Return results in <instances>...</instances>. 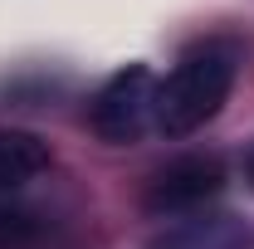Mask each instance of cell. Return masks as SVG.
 <instances>
[{
    "instance_id": "6da1fadb",
    "label": "cell",
    "mask_w": 254,
    "mask_h": 249,
    "mask_svg": "<svg viewBox=\"0 0 254 249\" xmlns=\"http://www.w3.org/2000/svg\"><path fill=\"white\" fill-rule=\"evenodd\" d=\"M240 78V49L210 39L195 44L190 54H181V63L157 78V132L161 137H190L205 123L220 118V108L230 103V88Z\"/></svg>"
},
{
    "instance_id": "7a4b0ae2",
    "label": "cell",
    "mask_w": 254,
    "mask_h": 249,
    "mask_svg": "<svg viewBox=\"0 0 254 249\" xmlns=\"http://www.w3.org/2000/svg\"><path fill=\"white\" fill-rule=\"evenodd\" d=\"M157 73L147 63L118 68L88 103V127L108 147H132L147 132H157Z\"/></svg>"
},
{
    "instance_id": "3957f363",
    "label": "cell",
    "mask_w": 254,
    "mask_h": 249,
    "mask_svg": "<svg viewBox=\"0 0 254 249\" xmlns=\"http://www.w3.org/2000/svg\"><path fill=\"white\" fill-rule=\"evenodd\" d=\"M220 190H225L220 156L190 152V156L166 161L157 176H152V186H147V210H152V215H190V210H200L205 200H215Z\"/></svg>"
},
{
    "instance_id": "277c9868",
    "label": "cell",
    "mask_w": 254,
    "mask_h": 249,
    "mask_svg": "<svg viewBox=\"0 0 254 249\" xmlns=\"http://www.w3.org/2000/svg\"><path fill=\"white\" fill-rule=\"evenodd\" d=\"M39 171H49V142L25 127H0V190H20Z\"/></svg>"
},
{
    "instance_id": "5b68a950",
    "label": "cell",
    "mask_w": 254,
    "mask_h": 249,
    "mask_svg": "<svg viewBox=\"0 0 254 249\" xmlns=\"http://www.w3.org/2000/svg\"><path fill=\"white\" fill-rule=\"evenodd\" d=\"M44 235V220L25 205H0V249H30Z\"/></svg>"
},
{
    "instance_id": "8992f818",
    "label": "cell",
    "mask_w": 254,
    "mask_h": 249,
    "mask_svg": "<svg viewBox=\"0 0 254 249\" xmlns=\"http://www.w3.org/2000/svg\"><path fill=\"white\" fill-rule=\"evenodd\" d=\"M245 181L254 186V142H250V152H245Z\"/></svg>"
}]
</instances>
